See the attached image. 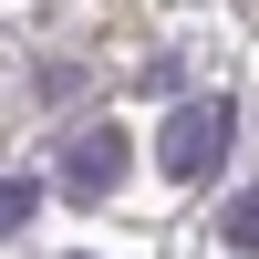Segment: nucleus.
<instances>
[{
    "mask_svg": "<svg viewBox=\"0 0 259 259\" xmlns=\"http://www.w3.org/2000/svg\"><path fill=\"white\" fill-rule=\"evenodd\" d=\"M73 259H94V249H73Z\"/></svg>",
    "mask_w": 259,
    "mask_h": 259,
    "instance_id": "39448f33",
    "label": "nucleus"
},
{
    "mask_svg": "<svg viewBox=\"0 0 259 259\" xmlns=\"http://www.w3.org/2000/svg\"><path fill=\"white\" fill-rule=\"evenodd\" d=\"M31 207H41V177H0V239H21Z\"/></svg>",
    "mask_w": 259,
    "mask_h": 259,
    "instance_id": "20e7f679",
    "label": "nucleus"
},
{
    "mask_svg": "<svg viewBox=\"0 0 259 259\" xmlns=\"http://www.w3.org/2000/svg\"><path fill=\"white\" fill-rule=\"evenodd\" d=\"M218 239L239 249V259H259V187H239V197H228V218H218Z\"/></svg>",
    "mask_w": 259,
    "mask_h": 259,
    "instance_id": "7ed1b4c3",
    "label": "nucleus"
},
{
    "mask_svg": "<svg viewBox=\"0 0 259 259\" xmlns=\"http://www.w3.org/2000/svg\"><path fill=\"white\" fill-rule=\"evenodd\" d=\"M124 166H135V145H124V124H73V135H62V166H52V177H62V197H83V207H94V197H114V187H124Z\"/></svg>",
    "mask_w": 259,
    "mask_h": 259,
    "instance_id": "f03ea898",
    "label": "nucleus"
},
{
    "mask_svg": "<svg viewBox=\"0 0 259 259\" xmlns=\"http://www.w3.org/2000/svg\"><path fill=\"white\" fill-rule=\"evenodd\" d=\"M228 145H239V104L228 94H187L177 114H166V135H156V166L177 187H218L228 177Z\"/></svg>",
    "mask_w": 259,
    "mask_h": 259,
    "instance_id": "f257e3e1",
    "label": "nucleus"
}]
</instances>
